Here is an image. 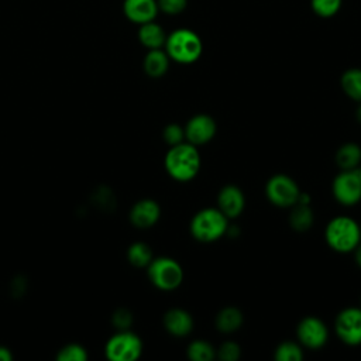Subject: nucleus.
<instances>
[{
	"label": "nucleus",
	"mask_w": 361,
	"mask_h": 361,
	"mask_svg": "<svg viewBox=\"0 0 361 361\" xmlns=\"http://www.w3.org/2000/svg\"><path fill=\"white\" fill-rule=\"evenodd\" d=\"M355 118H357V121L361 124V102H360V104H358V107H357V111H355Z\"/></svg>",
	"instance_id": "nucleus-33"
},
{
	"label": "nucleus",
	"mask_w": 361,
	"mask_h": 361,
	"mask_svg": "<svg viewBox=\"0 0 361 361\" xmlns=\"http://www.w3.org/2000/svg\"><path fill=\"white\" fill-rule=\"evenodd\" d=\"M228 230V219L219 207L199 210L190 221V234L200 243H213Z\"/></svg>",
	"instance_id": "nucleus-4"
},
{
	"label": "nucleus",
	"mask_w": 361,
	"mask_h": 361,
	"mask_svg": "<svg viewBox=\"0 0 361 361\" xmlns=\"http://www.w3.org/2000/svg\"><path fill=\"white\" fill-rule=\"evenodd\" d=\"M343 0H310L312 11L322 18L334 17L341 8Z\"/></svg>",
	"instance_id": "nucleus-25"
},
{
	"label": "nucleus",
	"mask_w": 361,
	"mask_h": 361,
	"mask_svg": "<svg viewBox=\"0 0 361 361\" xmlns=\"http://www.w3.org/2000/svg\"><path fill=\"white\" fill-rule=\"evenodd\" d=\"M141 353V338L128 329L118 330L107 340L104 345V354L110 361H135Z\"/></svg>",
	"instance_id": "nucleus-6"
},
{
	"label": "nucleus",
	"mask_w": 361,
	"mask_h": 361,
	"mask_svg": "<svg viewBox=\"0 0 361 361\" xmlns=\"http://www.w3.org/2000/svg\"><path fill=\"white\" fill-rule=\"evenodd\" d=\"M149 282L161 290H173L183 281V269L180 264L171 257H158L147 267Z\"/></svg>",
	"instance_id": "nucleus-5"
},
{
	"label": "nucleus",
	"mask_w": 361,
	"mask_h": 361,
	"mask_svg": "<svg viewBox=\"0 0 361 361\" xmlns=\"http://www.w3.org/2000/svg\"><path fill=\"white\" fill-rule=\"evenodd\" d=\"M334 199L343 206H354L361 200V178L360 171L343 169L331 185Z\"/></svg>",
	"instance_id": "nucleus-8"
},
{
	"label": "nucleus",
	"mask_w": 361,
	"mask_h": 361,
	"mask_svg": "<svg viewBox=\"0 0 361 361\" xmlns=\"http://www.w3.org/2000/svg\"><path fill=\"white\" fill-rule=\"evenodd\" d=\"M241 355V348L234 341H224L216 351V357L221 361H237Z\"/></svg>",
	"instance_id": "nucleus-28"
},
{
	"label": "nucleus",
	"mask_w": 361,
	"mask_h": 361,
	"mask_svg": "<svg viewBox=\"0 0 361 361\" xmlns=\"http://www.w3.org/2000/svg\"><path fill=\"white\" fill-rule=\"evenodd\" d=\"M343 92L353 100L361 102V68L347 69L340 79Z\"/></svg>",
	"instance_id": "nucleus-21"
},
{
	"label": "nucleus",
	"mask_w": 361,
	"mask_h": 361,
	"mask_svg": "<svg viewBox=\"0 0 361 361\" xmlns=\"http://www.w3.org/2000/svg\"><path fill=\"white\" fill-rule=\"evenodd\" d=\"M334 159L341 171L355 169L361 162V147L355 142H345L337 149Z\"/></svg>",
	"instance_id": "nucleus-19"
},
{
	"label": "nucleus",
	"mask_w": 361,
	"mask_h": 361,
	"mask_svg": "<svg viewBox=\"0 0 361 361\" xmlns=\"http://www.w3.org/2000/svg\"><path fill=\"white\" fill-rule=\"evenodd\" d=\"M137 35H138L140 44L147 49L164 48L166 41V32L158 23H155V20L141 24Z\"/></svg>",
	"instance_id": "nucleus-16"
},
{
	"label": "nucleus",
	"mask_w": 361,
	"mask_h": 361,
	"mask_svg": "<svg viewBox=\"0 0 361 361\" xmlns=\"http://www.w3.org/2000/svg\"><path fill=\"white\" fill-rule=\"evenodd\" d=\"M165 169L169 176L178 182L193 179L200 169V154L197 147L188 141L169 147L165 159Z\"/></svg>",
	"instance_id": "nucleus-1"
},
{
	"label": "nucleus",
	"mask_w": 361,
	"mask_h": 361,
	"mask_svg": "<svg viewBox=\"0 0 361 361\" xmlns=\"http://www.w3.org/2000/svg\"><path fill=\"white\" fill-rule=\"evenodd\" d=\"M111 320L118 330H127L133 323V316L127 309H118L114 312Z\"/></svg>",
	"instance_id": "nucleus-30"
},
{
	"label": "nucleus",
	"mask_w": 361,
	"mask_h": 361,
	"mask_svg": "<svg viewBox=\"0 0 361 361\" xmlns=\"http://www.w3.org/2000/svg\"><path fill=\"white\" fill-rule=\"evenodd\" d=\"M165 330L175 337H185L193 330V317L189 312L180 307L169 309L164 314Z\"/></svg>",
	"instance_id": "nucleus-15"
},
{
	"label": "nucleus",
	"mask_w": 361,
	"mask_h": 361,
	"mask_svg": "<svg viewBox=\"0 0 361 361\" xmlns=\"http://www.w3.org/2000/svg\"><path fill=\"white\" fill-rule=\"evenodd\" d=\"M243 322H244V316L241 310L234 306H227L217 313L214 324L219 331L224 334H230L237 331L241 327Z\"/></svg>",
	"instance_id": "nucleus-18"
},
{
	"label": "nucleus",
	"mask_w": 361,
	"mask_h": 361,
	"mask_svg": "<svg viewBox=\"0 0 361 361\" xmlns=\"http://www.w3.org/2000/svg\"><path fill=\"white\" fill-rule=\"evenodd\" d=\"M296 337L302 347L317 350L327 343L329 329L322 319L316 316H306L298 323Z\"/></svg>",
	"instance_id": "nucleus-10"
},
{
	"label": "nucleus",
	"mask_w": 361,
	"mask_h": 361,
	"mask_svg": "<svg viewBox=\"0 0 361 361\" xmlns=\"http://www.w3.org/2000/svg\"><path fill=\"white\" fill-rule=\"evenodd\" d=\"M161 216L159 204L152 199H141L130 210V221L137 228L152 227Z\"/></svg>",
	"instance_id": "nucleus-13"
},
{
	"label": "nucleus",
	"mask_w": 361,
	"mask_h": 361,
	"mask_svg": "<svg viewBox=\"0 0 361 361\" xmlns=\"http://www.w3.org/2000/svg\"><path fill=\"white\" fill-rule=\"evenodd\" d=\"M354 254H355V262H357V265L361 268V243L355 247Z\"/></svg>",
	"instance_id": "nucleus-32"
},
{
	"label": "nucleus",
	"mask_w": 361,
	"mask_h": 361,
	"mask_svg": "<svg viewBox=\"0 0 361 361\" xmlns=\"http://www.w3.org/2000/svg\"><path fill=\"white\" fill-rule=\"evenodd\" d=\"M289 224L296 231H306L313 224V210L309 203L296 202L289 214Z\"/></svg>",
	"instance_id": "nucleus-20"
},
{
	"label": "nucleus",
	"mask_w": 361,
	"mask_h": 361,
	"mask_svg": "<svg viewBox=\"0 0 361 361\" xmlns=\"http://www.w3.org/2000/svg\"><path fill=\"white\" fill-rule=\"evenodd\" d=\"M157 4L159 11L168 16H176L186 8L188 0H157Z\"/></svg>",
	"instance_id": "nucleus-29"
},
{
	"label": "nucleus",
	"mask_w": 361,
	"mask_h": 361,
	"mask_svg": "<svg viewBox=\"0 0 361 361\" xmlns=\"http://www.w3.org/2000/svg\"><path fill=\"white\" fill-rule=\"evenodd\" d=\"M267 199L276 207H292L300 195L298 183L285 173H276L267 180Z\"/></svg>",
	"instance_id": "nucleus-7"
},
{
	"label": "nucleus",
	"mask_w": 361,
	"mask_h": 361,
	"mask_svg": "<svg viewBox=\"0 0 361 361\" xmlns=\"http://www.w3.org/2000/svg\"><path fill=\"white\" fill-rule=\"evenodd\" d=\"M274 358L276 361H302L303 360L302 345L293 341H283L275 348Z\"/></svg>",
	"instance_id": "nucleus-24"
},
{
	"label": "nucleus",
	"mask_w": 361,
	"mask_h": 361,
	"mask_svg": "<svg viewBox=\"0 0 361 361\" xmlns=\"http://www.w3.org/2000/svg\"><path fill=\"white\" fill-rule=\"evenodd\" d=\"M360 171V178H361V169H358Z\"/></svg>",
	"instance_id": "nucleus-34"
},
{
	"label": "nucleus",
	"mask_w": 361,
	"mask_h": 361,
	"mask_svg": "<svg viewBox=\"0 0 361 361\" xmlns=\"http://www.w3.org/2000/svg\"><path fill=\"white\" fill-rule=\"evenodd\" d=\"M169 56L165 52L164 48H157V49H148V52L144 56L142 61V68L144 72L154 79H158L164 76L169 68Z\"/></svg>",
	"instance_id": "nucleus-17"
},
{
	"label": "nucleus",
	"mask_w": 361,
	"mask_h": 361,
	"mask_svg": "<svg viewBox=\"0 0 361 361\" xmlns=\"http://www.w3.org/2000/svg\"><path fill=\"white\" fill-rule=\"evenodd\" d=\"M245 206V196L235 185H226L217 195V207L230 220L238 217Z\"/></svg>",
	"instance_id": "nucleus-12"
},
{
	"label": "nucleus",
	"mask_w": 361,
	"mask_h": 361,
	"mask_svg": "<svg viewBox=\"0 0 361 361\" xmlns=\"http://www.w3.org/2000/svg\"><path fill=\"white\" fill-rule=\"evenodd\" d=\"M185 141L190 142L192 145H203L209 142L217 131L216 121L209 114H196L188 120L185 124Z\"/></svg>",
	"instance_id": "nucleus-11"
},
{
	"label": "nucleus",
	"mask_w": 361,
	"mask_h": 361,
	"mask_svg": "<svg viewBox=\"0 0 361 361\" xmlns=\"http://www.w3.org/2000/svg\"><path fill=\"white\" fill-rule=\"evenodd\" d=\"M326 243L337 252H353L361 243V226L351 217L337 216L331 219L324 231Z\"/></svg>",
	"instance_id": "nucleus-3"
},
{
	"label": "nucleus",
	"mask_w": 361,
	"mask_h": 361,
	"mask_svg": "<svg viewBox=\"0 0 361 361\" xmlns=\"http://www.w3.org/2000/svg\"><path fill=\"white\" fill-rule=\"evenodd\" d=\"M164 49L171 61L188 65L200 58L203 44L195 31L189 28H178L166 35Z\"/></svg>",
	"instance_id": "nucleus-2"
},
{
	"label": "nucleus",
	"mask_w": 361,
	"mask_h": 361,
	"mask_svg": "<svg viewBox=\"0 0 361 361\" xmlns=\"http://www.w3.org/2000/svg\"><path fill=\"white\" fill-rule=\"evenodd\" d=\"M157 0H124L123 13L124 17L134 24H144L155 20L158 14Z\"/></svg>",
	"instance_id": "nucleus-14"
},
{
	"label": "nucleus",
	"mask_w": 361,
	"mask_h": 361,
	"mask_svg": "<svg viewBox=\"0 0 361 361\" xmlns=\"http://www.w3.org/2000/svg\"><path fill=\"white\" fill-rule=\"evenodd\" d=\"M162 138L169 147L178 145L185 141V128L182 126H179L178 123H171V124L165 126V128L162 131Z\"/></svg>",
	"instance_id": "nucleus-27"
},
{
	"label": "nucleus",
	"mask_w": 361,
	"mask_h": 361,
	"mask_svg": "<svg viewBox=\"0 0 361 361\" xmlns=\"http://www.w3.org/2000/svg\"><path fill=\"white\" fill-rule=\"evenodd\" d=\"M10 360H13L11 351L7 347L0 345V361H10Z\"/></svg>",
	"instance_id": "nucleus-31"
},
{
	"label": "nucleus",
	"mask_w": 361,
	"mask_h": 361,
	"mask_svg": "<svg viewBox=\"0 0 361 361\" xmlns=\"http://www.w3.org/2000/svg\"><path fill=\"white\" fill-rule=\"evenodd\" d=\"M186 354L192 361H212L216 357V350L204 340H195L188 345Z\"/></svg>",
	"instance_id": "nucleus-23"
},
{
	"label": "nucleus",
	"mask_w": 361,
	"mask_h": 361,
	"mask_svg": "<svg viewBox=\"0 0 361 361\" xmlns=\"http://www.w3.org/2000/svg\"><path fill=\"white\" fill-rule=\"evenodd\" d=\"M127 258L131 265L137 268H144V267H148V264L152 261L154 257L148 244L137 241L128 247Z\"/></svg>",
	"instance_id": "nucleus-22"
},
{
	"label": "nucleus",
	"mask_w": 361,
	"mask_h": 361,
	"mask_svg": "<svg viewBox=\"0 0 361 361\" xmlns=\"http://www.w3.org/2000/svg\"><path fill=\"white\" fill-rule=\"evenodd\" d=\"M336 336L347 345L361 344V307L343 309L334 322Z\"/></svg>",
	"instance_id": "nucleus-9"
},
{
	"label": "nucleus",
	"mask_w": 361,
	"mask_h": 361,
	"mask_svg": "<svg viewBox=\"0 0 361 361\" xmlns=\"http://www.w3.org/2000/svg\"><path fill=\"white\" fill-rule=\"evenodd\" d=\"M58 361H86L87 360V353L85 347L76 343L66 344L59 350L56 354Z\"/></svg>",
	"instance_id": "nucleus-26"
}]
</instances>
